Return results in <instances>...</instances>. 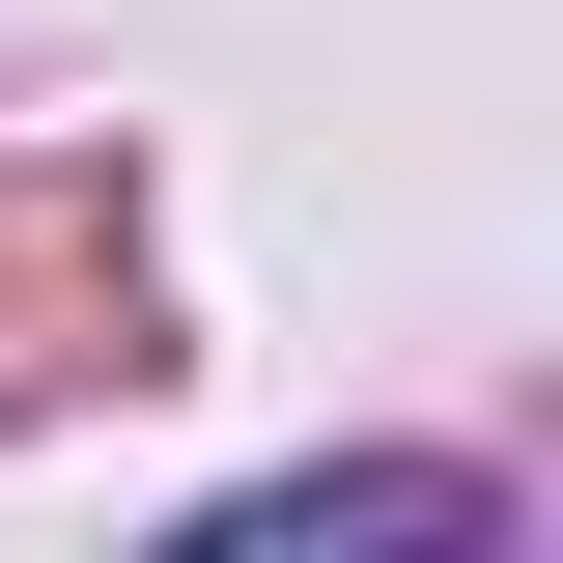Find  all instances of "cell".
Listing matches in <instances>:
<instances>
[{
	"instance_id": "obj_1",
	"label": "cell",
	"mask_w": 563,
	"mask_h": 563,
	"mask_svg": "<svg viewBox=\"0 0 563 563\" xmlns=\"http://www.w3.org/2000/svg\"><path fill=\"white\" fill-rule=\"evenodd\" d=\"M225 536H507V479H254V507H225Z\"/></svg>"
}]
</instances>
